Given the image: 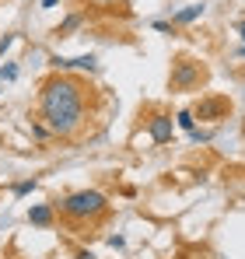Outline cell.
Masks as SVG:
<instances>
[{
    "label": "cell",
    "mask_w": 245,
    "mask_h": 259,
    "mask_svg": "<svg viewBox=\"0 0 245 259\" xmlns=\"http://www.w3.org/2000/svg\"><path fill=\"white\" fill-rule=\"evenodd\" d=\"M221 109H224V102H203V105H200V112H196V116H200V119H210V116H217V112H221Z\"/></svg>",
    "instance_id": "9"
},
{
    "label": "cell",
    "mask_w": 245,
    "mask_h": 259,
    "mask_svg": "<svg viewBox=\"0 0 245 259\" xmlns=\"http://www.w3.org/2000/svg\"><path fill=\"white\" fill-rule=\"evenodd\" d=\"M81 21H84L81 14H70V18H67V21L56 28V35H70V32H77V28H81Z\"/></svg>",
    "instance_id": "8"
},
{
    "label": "cell",
    "mask_w": 245,
    "mask_h": 259,
    "mask_svg": "<svg viewBox=\"0 0 245 259\" xmlns=\"http://www.w3.org/2000/svg\"><path fill=\"white\" fill-rule=\"evenodd\" d=\"M46 7H56V0H42V11H46Z\"/></svg>",
    "instance_id": "18"
},
{
    "label": "cell",
    "mask_w": 245,
    "mask_h": 259,
    "mask_svg": "<svg viewBox=\"0 0 245 259\" xmlns=\"http://www.w3.org/2000/svg\"><path fill=\"white\" fill-rule=\"evenodd\" d=\"M203 11H207L203 4H189V7H182L172 21H175V25H193V21H200V18H203Z\"/></svg>",
    "instance_id": "6"
},
{
    "label": "cell",
    "mask_w": 245,
    "mask_h": 259,
    "mask_svg": "<svg viewBox=\"0 0 245 259\" xmlns=\"http://www.w3.org/2000/svg\"><path fill=\"white\" fill-rule=\"evenodd\" d=\"M49 133H53L49 126H42V123H32V137H35V140H46Z\"/></svg>",
    "instance_id": "12"
},
{
    "label": "cell",
    "mask_w": 245,
    "mask_h": 259,
    "mask_svg": "<svg viewBox=\"0 0 245 259\" xmlns=\"http://www.w3.org/2000/svg\"><path fill=\"white\" fill-rule=\"evenodd\" d=\"M238 35H242V42H245V21H238Z\"/></svg>",
    "instance_id": "17"
},
{
    "label": "cell",
    "mask_w": 245,
    "mask_h": 259,
    "mask_svg": "<svg viewBox=\"0 0 245 259\" xmlns=\"http://www.w3.org/2000/svg\"><path fill=\"white\" fill-rule=\"evenodd\" d=\"M28 224H35V228H49V224H53V207H49V203H35V207L28 210Z\"/></svg>",
    "instance_id": "5"
},
{
    "label": "cell",
    "mask_w": 245,
    "mask_h": 259,
    "mask_svg": "<svg viewBox=\"0 0 245 259\" xmlns=\"http://www.w3.org/2000/svg\"><path fill=\"white\" fill-rule=\"evenodd\" d=\"M39 109L53 133H60V137L77 133L84 123V84L77 77H67V74L46 81L39 95Z\"/></svg>",
    "instance_id": "1"
},
{
    "label": "cell",
    "mask_w": 245,
    "mask_h": 259,
    "mask_svg": "<svg viewBox=\"0 0 245 259\" xmlns=\"http://www.w3.org/2000/svg\"><path fill=\"white\" fill-rule=\"evenodd\" d=\"M242 56H245V46H242Z\"/></svg>",
    "instance_id": "20"
},
{
    "label": "cell",
    "mask_w": 245,
    "mask_h": 259,
    "mask_svg": "<svg viewBox=\"0 0 245 259\" xmlns=\"http://www.w3.org/2000/svg\"><path fill=\"white\" fill-rule=\"evenodd\" d=\"M200 63H193V60H179L175 67H172V88H179V91H186V88H193L200 81Z\"/></svg>",
    "instance_id": "3"
},
{
    "label": "cell",
    "mask_w": 245,
    "mask_h": 259,
    "mask_svg": "<svg viewBox=\"0 0 245 259\" xmlns=\"http://www.w3.org/2000/svg\"><path fill=\"white\" fill-rule=\"evenodd\" d=\"M189 137H193V140H196V144H207V140H210V133H203V130H193V133H189Z\"/></svg>",
    "instance_id": "14"
},
{
    "label": "cell",
    "mask_w": 245,
    "mask_h": 259,
    "mask_svg": "<svg viewBox=\"0 0 245 259\" xmlns=\"http://www.w3.org/2000/svg\"><path fill=\"white\" fill-rule=\"evenodd\" d=\"M147 133H151V140H154V144H168V140H172V133H175L172 116H151V119H147Z\"/></svg>",
    "instance_id": "4"
},
{
    "label": "cell",
    "mask_w": 245,
    "mask_h": 259,
    "mask_svg": "<svg viewBox=\"0 0 245 259\" xmlns=\"http://www.w3.org/2000/svg\"><path fill=\"white\" fill-rule=\"evenodd\" d=\"M105 210H109V200L98 189H81V193H70L60 200V214H67L70 221H88V217H98Z\"/></svg>",
    "instance_id": "2"
},
{
    "label": "cell",
    "mask_w": 245,
    "mask_h": 259,
    "mask_svg": "<svg viewBox=\"0 0 245 259\" xmlns=\"http://www.w3.org/2000/svg\"><path fill=\"white\" fill-rule=\"evenodd\" d=\"M109 245H112V249H123L126 242H123V235H112V238H109Z\"/></svg>",
    "instance_id": "16"
},
{
    "label": "cell",
    "mask_w": 245,
    "mask_h": 259,
    "mask_svg": "<svg viewBox=\"0 0 245 259\" xmlns=\"http://www.w3.org/2000/svg\"><path fill=\"white\" fill-rule=\"evenodd\" d=\"M35 186H39L35 179H25V182H18V186H14V196H28V193H32Z\"/></svg>",
    "instance_id": "11"
},
{
    "label": "cell",
    "mask_w": 245,
    "mask_h": 259,
    "mask_svg": "<svg viewBox=\"0 0 245 259\" xmlns=\"http://www.w3.org/2000/svg\"><path fill=\"white\" fill-rule=\"evenodd\" d=\"M70 70H88V74H95V70H98V60H95V56H77V60H70Z\"/></svg>",
    "instance_id": "7"
},
{
    "label": "cell",
    "mask_w": 245,
    "mask_h": 259,
    "mask_svg": "<svg viewBox=\"0 0 245 259\" xmlns=\"http://www.w3.org/2000/svg\"><path fill=\"white\" fill-rule=\"evenodd\" d=\"M88 4H109V0H88Z\"/></svg>",
    "instance_id": "19"
},
{
    "label": "cell",
    "mask_w": 245,
    "mask_h": 259,
    "mask_svg": "<svg viewBox=\"0 0 245 259\" xmlns=\"http://www.w3.org/2000/svg\"><path fill=\"white\" fill-rule=\"evenodd\" d=\"M175 119H179V126L186 130V133H193V130H196V116H193V112H179Z\"/></svg>",
    "instance_id": "10"
},
{
    "label": "cell",
    "mask_w": 245,
    "mask_h": 259,
    "mask_svg": "<svg viewBox=\"0 0 245 259\" xmlns=\"http://www.w3.org/2000/svg\"><path fill=\"white\" fill-rule=\"evenodd\" d=\"M0 77H4V81H14V77H18V67H14V63H7V67L0 70Z\"/></svg>",
    "instance_id": "13"
},
{
    "label": "cell",
    "mask_w": 245,
    "mask_h": 259,
    "mask_svg": "<svg viewBox=\"0 0 245 259\" xmlns=\"http://www.w3.org/2000/svg\"><path fill=\"white\" fill-rule=\"evenodd\" d=\"M11 42H14V35H4V39H0V56H4V53L11 49Z\"/></svg>",
    "instance_id": "15"
}]
</instances>
